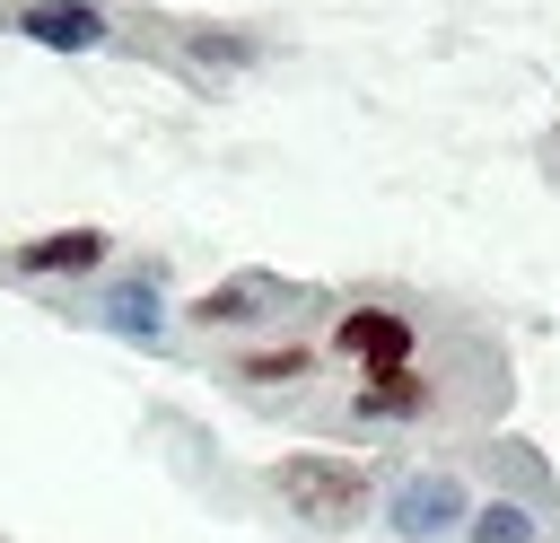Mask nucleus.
<instances>
[{"mask_svg": "<svg viewBox=\"0 0 560 543\" xmlns=\"http://www.w3.org/2000/svg\"><path fill=\"white\" fill-rule=\"evenodd\" d=\"M271 490H280V508L289 517H306V525H324V534H341V525H359L368 517V473L359 464H341V455H280L271 464Z\"/></svg>", "mask_w": 560, "mask_h": 543, "instance_id": "obj_1", "label": "nucleus"}, {"mask_svg": "<svg viewBox=\"0 0 560 543\" xmlns=\"http://www.w3.org/2000/svg\"><path fill=\"white\" fill-rule=\"evenodd\" d=\"M0 26L9 35H26V44H52V53H88V44H105V0H18V9H0Z\"/></svg>", "mask_w": 560, "mask_h": 543, "instance_id": "obj_2", "label": "nucleus"}, {"mask_svg": "<svg viewBox=\"0 0 560 543\" xmlns=\"http://www.w3.org/2000/svg\"><path fill=\"white\" fill-rule=\"evenodd\" d=\"M385 517H394V534H402V543H438V534H455V525L472 517V490H464L455 473H420V482H402V490H394V508H385Z\"/></svg>", "mask_w": 560, "mask_h": 543, "instance_id": "obj_3", "label": "nucleus"}, {"mask_svg": "<svg viewBox=\"0 0 560 543\" xmlns=\"http://www.w3.org/2000/svg\"><path fill=\"white\" fill-rule=\"evenodd\" d=\"M332 342H341V359H368V377L376 368H411V350H420L411 315H394V307H341Z\"/></svg>", "mask_w": 560, "mask_h": 543, "instance_id": "obj_4", "label": "nucleus"}, {"mask_svg": "<svg viewBox=\"0 0 560 543\" xmlns=\"http://www.w3.org/2000/svg\"><path fill=\"white\" fill-rule=\"evenodd\" d=\"M280 298H289V289H280L271 272H236V280L201 289V298H192V315H201V324H254V315H271Z\"/></svg>", "mask_w": 560, "mask_h": 543, "instance_id": "obj_5", "label": "nucleus"}, {"mask_svg": "<svg viewBox=\"0 0 560 543\" xmlns=\"http://www.w3.org/2000/svg\"><path fill=\"white\" fill-rule=\"evenodd\" d=\"M105 263V228H52L18 245V272H96Z\"/></svg>", "mask_w": 560, "mask_h": 543, "instance_id": "obj_6", "label": "nucleus"}, {"mask_svg": "<svg viewBox=\"0 0 560 543\" xmlns=\"http://www.w3.org/2000/svg\"><path fill=\"white\" fill-rule=\"evenodd\" d=\"M429 403V377H411V368H376L368 385H359V412L368 420H411Z\"/></svg>", "mask_w": 560, "mask_h": 543, "instance_id": "obj_7", "label": "nucleus"}, {"mask_svg": "<svg viewBox=\"0 0 560 543\" xmlns=\"http://www.w3.org/2000/svg\"><path fill=\"white\" fill-rule=\"evenodd\" d=\"M464 543H542V525H534V508H516V499H481V508L464 517Z\"/></svg>", "mask_w": 560, "mask_h": 543, "instance_id": "obj_8", "label": "nucleus"}, {"mask_svg": "<svg viewBox=\"0 0 560 543\" xmlns=\"http://www.w3.org/2000/svg\"><path fill=\"white\" fill-rule=\"evenodd\" d=\"M306 368H315V350H306V342H280V350H245V359H236V377H245V385H298Z\"/></svg>", "mask_w": 560, "mask_h": 543, "instance_id": "obj_9", "label": "nucleus"}, {"mask_svg": "<svg viewBox=\"0 0 560 543\" xmlns=\"http://www.w3.org/2000/svg\"><path fill=\"white\" fill-rule=\"evenodd\" d=\"M114 333H158V298L149 289H122L114 298Z\"/></svg>", "mask_w": 560, "mask_h": 543, "instance_id": "obj_10", "label": "nucleus"}, {"mask_svg": "<svg viewBox=\"0 0 560 543\" xmlns=\"http://www.w3.org/2000/svg\"><path fill=\"white\" fill-rule=\"evenodd\" d=\"M551 166H560V131H551Z\"/></svg>", "mask_w": 560, "mask_h": 543, "instance_id": "obj_11", "label": "nucleus"}]
</instances>
